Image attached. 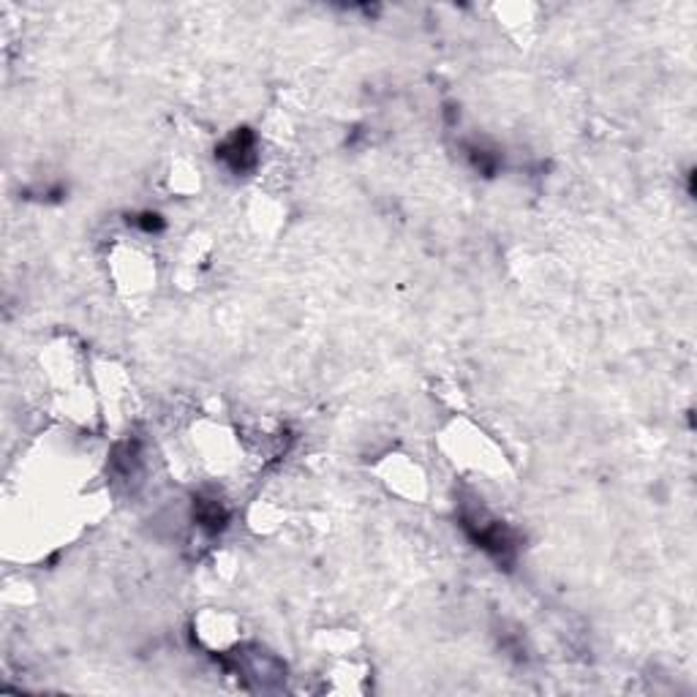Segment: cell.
Masks as SVG:
<instances>
[{
  "label": "cell",
  "instance_id": "obj_1",
  "mask_svg": "<svg viewBox=\"0 0 697 697\" xmlns=\"http://www.w3.org/2000/svg\"><path fill=\"white\" fill-rule=\"evenodd\" d=\"M218 156L234 170V172H245L254 164V137L251 131H237L232 140L224 142V148L218 151Z\"/></svg>",
  "mask_w": 697,
  "mask_h": 697
}]
</instances>
